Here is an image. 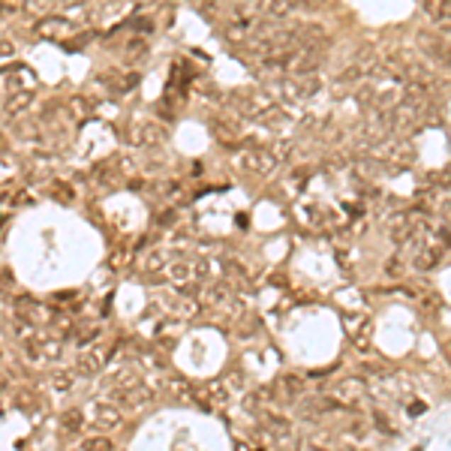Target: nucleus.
Wrapping results in <instances>:
<instances>
[{
	"label": "nucleus",
	"mask_w": 451,
	"mask_h": 451,
	"mask_svg": "<svg viewBox=\"0 0 451 451\" xmlns=\"http://www.w3.org/2000/svg\"><path fill=\"white\" fill-rule=\"evenodd\" d=\"M87 416H91V421L96 424V428L103 430H115L121 428V409L118 406H108V403H94L91 409H87Z\"/></svg>",
	"instance_id": "f257e3e1"
},
{
	"label": "nucleus",
	"mask_w": 451,
	"mask_h": 451,
	"mask_svg": "<svg viewBox=\"0 0 451 451\" xmlns=\"http://www.w3.org/2000/svg\"><path fill=\"white\" fill-rule=\"evenodd\" d=\"M64 428H67L69 433H79V430L84 428V416H82L79 409H69L67 416H64Z\"/></svg>",
	"instance_id": "1a4fd4ad"
},
{
	"label": "nucleus",
	"mask_w": 451,
	"mask_h": 451,
	"mask_svg": "<svg viewBox=\"0 0 451 451\" xmlns=\"http://www.w3.org/2000/svg\"><path fill=\"white\" fill-rule=\"evenodd\" d=\"M361 391H364V382L361 379H343L340 385H337V397L340 400H358Z\"/></svg>",
	"instance_id": "39448f33"
},
{
	"label": "nucleus",
	"mask_w": 451,
	"mask_h": 451,
	"mask_svg": "<svg viewBox=\"0 0 451 451\" xmlns=\"http://www.w3.org/2000/svg\"><path fill=\"white\" fill-rule=\"evenodd\" d=\"M30 103V91H16L12 96H6V111L9 115H18V111H24Z\"/></svg>",
	"instance_id": "423d86ee"
},
{
	"label": "nucleus",
	"mask_w": 451,
	"mask_h": 451,
	"mask_svg": "<svg viewBox=\"0 0 451 451\" xmlns=\"http://www.w3.org/2000/svg\"><path fill=\"white\" fill-rule=\"evenodd\" d=\"M99 364H103V352H91V355H84L82 361H79V373H96L99 370Z\"/></svg>",
	"instance_id": "0eeeda50"
},
{
	"label": "nucleus",
	"mask_w": 451,
	"mask_h": 451,
	"mask_svg": "<svg viewBox=\"0 0 451 451\" xmlns=\"http://www.w3.org/2000/svg\"><path fill=\"white\" fill-rule=\"evenodd\" d=\"M36 33H43V36H69L75 33V24L67 21V18H43L40 24H36Z\"/></svg>",
	"instance_id": "f03ea898"
},
{
	"label": "nucleus",
	"mask_w": 451,
	"mask_h": 451,
	"mask_svg": "<svg viewBox=\"0 0 451 451\" xmlns=\"http://www.w3.org/2000/svg\"><path fill=\"white\" fill-rule=\"evenodd\" d=\"M343 451H367V448H355V445H349V448H343Z\"/></svg>",
	"instance_id": "2eb2a0df"
},
{
	"label": "nucleus",
	"mask_w": 451,
	"mask_h": 451,
	"mask_svg": "<svg viewBox=\"0 0 451 451\" xmlns=\"http://www.w3.org/2000/svg\"><path fill=\"white\" fill-rule=\"evenodd\" d=\"M79 451H115V445H111L108 440H103V436H99V440H87V442H82V445H79Z\"/></svg>",
	"instance_id": "9d476101"
},
{
	"label": "nucleus",
	"mask_w": 451,
	"mask_h": 451,
	"mask_svg": "<svg viewBox=\"0 0 451 451\" xmlns=\"http://www.w3.org/2000/svg\"><path fill=\"white\" fill-rule=\"evenodd\" d=\"M69 385H72V379H69V376H55V388H64V391H67Z\"/></svg>",
	"instance_id": "ddd939ff"
},
{
	"label": "nucleus",
	"mask_w": 451,
	"mask_h": 451,
	"mask_svg": "<svg viewBox=\"0 0 451 451\" xmlns=\"http://www.w3.org/2000/svg\"><path fill=\"white\" fill-rule=\"evenodd\" d=\"M111 400H115V403H121V406H142L145 400H147V394L145 391H135V388H123V391H115L111 394Z\"/></svg>",
	"instance_id": "20e7f679"
},
{
	"label": "nucleus",
	"mask_w": 451,
	"mask_h": 451,
	"mask_svg": "<svg viewBox=\"0 0 451 451\" xmlns=\"http://www.w3.org/2000/svg\"><path fill=\"white\" fill-rule=\"evenodd\" d=\"M247 169H253V172H268L271 169V157H265V154H253V157H244L241 160Z\"/></svg>",
	"instance_id": "6e6552de"
},
{
	"label": "nucleus",
	"mask_w": 451,
	"mask_h": 451,
	"mask_svg": "<svg viewBox=\"0 0 451 451\" xmlns=\"http://www.w3.org/2000/svg\"><path fill=\"white\" fill-rule=\"evenodd\" d=\"M416 265H418L421 271H428V268H433V265H436V256L430 253V250H421V253L416 256Z\"/></svg>",
	"instance_id": "9b49d317"
},
{
	"label": "nucleus",
	"mask_w": 451,
	"mask_h": 451,
	"mask_svg": "<svg viewBox=\"0 0 451 451\" xmlns=\"http://www.w3.org/2000/svg\"><path fill=\"white\" fill-rule=\"evenodd\" d=\"M259 9L271 18H283L289 12H295V0H259Z\"/></svg>",
	"instance_id": "7ed1b4c3"
},
{
	"label": "nucleus",
	"mask_w": 451,
	"mask_h": 451,
	"mask_svg": "<svg viewBox=\"0 0 451 451\" xmlns=\"http://www.w3.org/2000/svg\"><path fill=\"white\" fill-rule=\"evenodd\" d=\"M445 6H451V0H428V9H430V12H440V9H445Z\"/></svg>",
	"instance_id": "f8f14e48"
},
{
	"label": "nucleus",
	"mask_w": 451,
	"mask_h": 451,
	"mask_svg": "<svg viewBox=\"0 0 451 451\" xmlns=\"http://www.w3.org/2000/svg\"><path fill=\"white\" fill-rule=\"evenodd\" d=\"M304 451H328V448H322V445H316V442H307Z\"/></svg>",
	"instance_id": "4468645a"
}]
</instances>
